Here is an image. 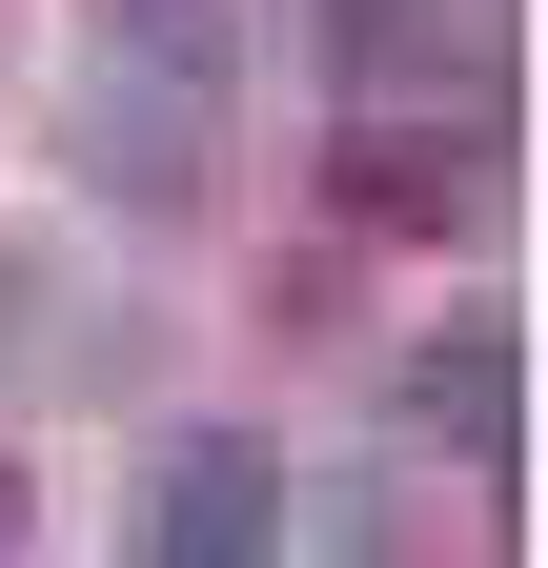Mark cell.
Instances as JSON below:
<instances>
[{
    "label": "cell",
    "instance_id": "52a82bcc",
    "mask_svg": "<svg viewBox=\"0 0 548 568\" xmlns=\"http://www.w3.org/2000/svg\"><path fill=\"white\" fill-rule=\"evenodd\" d=\"M0 548H21V467H0Z\"/></svg>",
    "mask_w": 548,
    "mask_h": 568
},
{
    "label": "cell",
    "instance_id": "6da1fadb",
    "mask_svg": "<svg viewBox=\"0 0 548 568\" xmlns=\"http://www.w3.org/2000/svg\"><path fill=\"white\" fill-rule=\"evenodd\" d=\"M508 203V122L488 82H366L346 142H325V224H366V244H467Z\"/></svg>",
    "mask_w": 548,
    "mask_h": 568
},
{
    "label": "cell",
    "instance_id": "7a4b0ae2",
    "mask_svg": "<svg viewBox=\"0 0 548 568\" xmlns=\"http://www.w3.org/2000/svg\"><path fill=\"white\" fill-rule=\"evenodd\" d=\"M61 142H82V183H102V203H183V183H203V61L102 41V61H82V102H61Z\"/></svg>",
    "mask_w": 548,
    "mask_h": 568
},
{
    "label": "cell",
    "instance_id": "8992f818",
    "mask_svg": "<svg viewBox=\"0 0 548 568\" xmlns=\"http://www.w3.org/2000/svg\"><path fill=\"white\" fill-rule=\"evenodd\" d=\"M102 41H163V61H203V82H224V41H244V0H102Z\"/></svg>",
    "mask_w": 548,
    "mask_h": 568
},
{
    "label": "cell",
    "instance_id": "3957f363",
    "mask_svg": "<svg viewBox=\"0 0 548 568\" xmlns=\"http://www.w3.org/2000/svg\"><path fill=\"white\" fill-rule=\"evenodd\" d=\"M386 406H406V447L508 467V447H528V345H508V305H447V325L386 366Z\"/></svg>",
    "mask_w": 548,
    "mask_h": 568
},
{
    "label": "cell",
    "instance_id": "5b68a950",
    "mask_svg": "<svg viewBox=\"0 0 548 568\" xmlns=\"http://www.w3.org/2000/svg\"><path fill=\"white\" fill-rule=\"evenodd\" d=\"M447 41H467V0H325V61H346V102H366V82H447Z\"/></svg>",
    "mask_w": 548,
    "mask_h": 568
},
{
    "label": "cell",
    "instance_id": "277c9868",
    "mask_svg": "<svg viewBox=\"0 0 548 568\" xmlns=\"http://www.w3.org/2000/svg\"><path fill=\"white\" fill-rule=\"evenodd\" d=\"M143 548L163 568H264L285 548V467H264V426H183L143 467Z\"/></svg>",
    "mask_w": 548,
    "mask_h": 568
}]
</instances>
